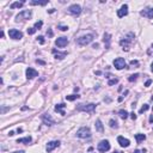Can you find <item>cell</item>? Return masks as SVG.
Returning a JSON list of instances; mask_svg holds the SVG:
<instances>
[{
  "label": "cell",
  "mask_w": 153,
  "mask_h": 153,
  "mask_svg": "<svg viewBox=\"0 0 153 153\" xmlns=\"http://www.w3.org/2000/svg\"><path fill=\"white\" fill-rule=\"evenodd\" d=\"M119 115H120V117H121V119L126 120V119H127V117H128V115H129V114H128V112L126 111V110L121 109V110H120V111H119Z\"/></svg>",
  "instance_id": "obj_25"
},
{
  "label": "cell",
  "mask_w": 153,
  "mask_h": 153,
  "mask_svg": "<svg viewBox=\"0 0 153 153\" xmlns=\"http://www.w3.org/2000/svg\"><path fill=\"white\" fill-rule=\"evenodd\" d=\"M97 104L95 103H88V104H78L77 105V110L78 111H86V112H93L96 109Z\"/></svg>",
  "instance_id": "obj_3"
},
{
  "label": "cell",
  "mask_w": 153,
  "mask_h": 153,
  "mask_svg": "<svg viewBox=\"0 0 153 153\" xmlns=\"http://www.w3.org/2000/svg\"><path fill=\"white\" fill-rule=\"evenodd\" d=\"M95 38V35L93 34H87V35H84V36H80L78 38L75 40V42L79 44V46H86V44L91 43L93 41Z\"/></svg>",
  "instance_id": "obj_2"
},
{
  "label": "cell",
  "mask_w": 153,
  "mask_h": 153,
  "mask_svg": "<svg viewBox=\"0 0 153 153\" xmlns=\"http://www.w3.org/2000/svg\"><path fill=\"white\" fill-rule=\"evenodd\" d=\"M137 77H139V74H137V73H136V74H133V75H130L129 78H128V80H129L130 83H132V81H135L137 79Z\"/></svg>",
  "instance_id": "obj_29"
},
{
  "label": "cell",
  "mask_w": 153,
  "mask_h": 153,
  "mask_svg": "<svg viewBox=\"0 0 153 153\" xmlns=\"http://www.w3.org/2000/svg\"><path fill=\"white\" fill-rule=\"evenodd\" d=\"M17 132H18V133H22V132H23V129H22V128H18V129H17Z\"/></svg>",
  "instance_id": "obj_42"
},
{
  "label": "cell",
  "mask_w": 153,
  "mask_h": 153,
  "mask_svg": "<svg viewBox=\"0 0 153 153\" xmlns=\"http://www.w3.org/2000/svg\"><path fill=\"white\" fill-rule=\"evenodd\" d=\"M152 110H153V109H152Z\"/></svg>",
  "instance_id": "obj_48"
},
{
  "label": "cell",
  "mask_w": 153,
  "mask_h": 153,
  "mask_svg": "<svg viewBox=\"0 0 153 153\" xmlns=\"http://www.w3.org/2000/svg\"><path fill=\"white\" fill-rule=\"evenodd\" d=\"M37 41H38L41 44H44V37L43 36H38V37H37Z\"/></svg>",
  "instance_id": "obj_34"
},
{
  "label": "cell",
  "mask_w": 153,
  "mask_h": 153,
  "mask_svg": "<svg viewBox=\"0 0 153 153\" xmlns=\"http://www.w3.org/2000/svg\"><path fill=\"white\" fill-rule=\"evenodd\" d=\"M114 153H122V152H119V151H115Z\"/></svg>",
  "instance_id": "obj_47"
},
{
  "label": "cell",
  "mask_w": 153,
  "mask_h": 153,
  "mask_svg": "<svg viewBox=\"0 0 153 153\" xmlns=\"http://www.w3.org/2000/svg\"><path fill=\"white\" fill-rule=\"evenodd\" d=\"M8 135H10V136H12V135H14V132H10V133H8Z\"/></svg>",
  "instance_id": "obj_43"
},
{
  "label": "cell",
  "mask_w": 153,
  "mask_h": 153,
  "mask_svg": "<svg viewBox=\"0 0 153 153\" xmlns=\"http://www.w3.org/2000/svg\"><path fill=\"white\" fill-rule=\"evenodd\" d=\"M41 119H42V121H43L44 125H47V126H53L55 123V121L52 119V116H50L49 114H43Z\"/></svg>",
  "instance_id": "obj_11"
},
{
  "label": "cell",
  "mask_w": 153,
  "mask_h": 153,
  "mask_svg": "<svg viewBox=\"0 0 153 153\" xmlns=\"http://www.w3.org/2000/svg\"><path fill=\"white\" fill-rule=\"evenodd\" d=\"M109 126L111 128H119V125H117V122L115 120H110L109 121Z\"/></svg>",
  "instance_id": "obj_27"
},
{
  "label": "cell",
  "mask_w": 153,
  "mask_h": 153,
  "mask_svg": "<svg viewBox=\"0 0 153 153\" xmlns=\"http://www.w3.org/2000/svg\"><path fill=\"white\" fill-rule=\"evenodd\" d=\"M47 34H48V36H49V37H52V36H53V31H52V30H50V29H49V30H48V32H47Z\"/></svg>",
  "instance_id": "obj_39"
},
{
  "label": "cell",
  "mask_w": 153,
  "mask_h": 153,
  "mask_svg": "<svg viewBox=\"0 0 153 153\" xmlns=\"http://www.w3.org/2000/svg\"><path fill=\"white\" fill-rule=\"evenodd\" d=\"M57 28H59L61 31H67L68 30V26H66V25H57Z\"/></svg>",
  "instance_id": "obj_32"
},
{
  "label": "cell",
  "mask_w": 153,
  "mask_h": 153,
  "mask_svg": "<svg viewBox=\"0 0 153 153\" xmlns=\"http://www.w3.org/2000/svg\"><path fill=\"white\" fill-rule=\"evenodd\" d=\"M55 44H56L59 48H63L68 44V38L67 37H59V38L55 41Z\"/></svg>",
  "instance_id": "obj_12"
},
{
  "label": "cell",
  "mask_w": 153,
  "mask_h": 153,
  "mask_svg": "<svg viewBox=\"0 0 153 153\" xmlns=\"http://www.w3.org/2000/svg\"><path fill=\"white\" fill-rule=\"evenodd\" d=\"M151 71L153 72V62H152V65H151Z\"/></svg>",
  "instance_id": "obj_46"
},
{
  "label": "cell",
  "mask_w": 153,
  "mask_h": 153,
  "mask_svg": "<svg viewBox=\"0 0 153 153\" xmlns=\"http://www.w3.org/2000/svg\"><path fill=\"white\" fill-rule=\"evenodd\" d=\"M139 65V61H136V60H132L130 61V66H137Z\"/></svg>",
  "instance_id": "obj_35"
},
{
  "label": "cell",
  "mask_w": 153,
  "mask_h": 153,
  "mask_svg": "<svg viewBox=\"0 0 153 153\" xmlns=\"http://www.w3.org/2000/svg\"><path fill=\"white\" fill-rule=\"evenodd\" d=\"M148 109H150V105H148V104H144V106H142V108H141L140 110H139V112H140V114H142V112L147 111Z\"/></svg>",
  "instance_id": "obj_28"
},
{
  "label": "cell",
  "mask_w": 153,
  "mask_h": 153,
  "mask_svg": "<svg viewBox=\"0 0 153 153\" xmlns=\"http://www.w3.org/2000/svg\"><path fill=\"white\" fill-rule=\"evenodd\" d=\"M79 97L80 96H78V95H70V96H66V99L70 102H73V101H75V99H78Z\"/></svg>",
  "instance_id": "obj_26"
},
{
  "label": "cell",
  "mask_w": 153,
  "mask_h": 153,
  "mask_svg": "<svg viewBox=\"0 0 153 153\" xmlns=\"http://www.w3.org/2000/svg\"><path fill=\"white\" fill-rule=\"evenodd\" d=\"M103 42H104V44H105V48H106V49H109V48H110V42H111V36H110L108 32H105V34H104Z\"/></svg>",
  "instance_id": "obj_17"
},
{
  "label": "cell",
  "mask_w": 153,
  "mask_h": 153,
  "mask_svg": "<svg viewBox=\"0 0 153 153\" xmlns=\"http://www.w3.org/2000/svg\"><path fill=\"white\" fill-rule=\"evenodd\" d=\"M35 77H38V72H37L36 70H34V68H31V67L26 68V78L32 79V78H35Z\"/></svg>",
  "instance_id": "obj_13"
},
{
  "label": "cell",
  "mask_w": 153,
  "mask_h": 153,
  "mask_svg": "<svg viewBox=\"0 0 153 153\" xmlns=\"http://www.w3.org/2000/svg\"><path fill=\"white\" fill-rule=\"evenodd\" d=\"M60 146V141L59 140H55V141H50V142L47 144V147H46V150H47V152H52L54 148L59 147Z\"/></svg>",
  "instance_id": "obj_14"
},
{
  "label": "cell",
  "mask_w": 153,
  "mask_h": 153,
  "mask_svg": "<svg viewBox=\"0 0 153 153\" xmlns=\"http://www.w3.org/2000/svg\"><path fill=\"white\" fill-rule=\"evenodd\" d=\"M81 7L79 5H77V4H73V5H71L70 7H68V12L71 13V14H72V16H79V14H80L81 13Z\"/></svg>",
  "instance_id": "obj_7"
},
{
  "label": "cell",
  "mask_w": 153,
  "mask_h": 153,
  "mask_svg": "<svg viewBox=\"0 0 153 153\" xmlns=\"http://www.w3.org/2000/svg\"><path fill=\"white\" fill-rule=\"evenodd\" d=\"M135 139H136L137 142H141V141H144L146 139V135L145 134H140V133H137V134H135Z\"/></svg>",
  "instance_id": "obj_23"
},
{
  "label": "cell",
  "mask_w": 153,
  "mask_h": 153,
  "mask_svg": "<svg viewBox=\"0 0 153 153\" xmlns=\"http://www.w3.org/2000/svg\"><path fill=\"white\" fill-rule=\"evenodd\" d=\"M32 16V12L30 10H25V11H22L21 13H18L16 16V21H25V19H30Z\"/></svg>",
  "instance_id": "obj_5"
},
{
  "label": "cell",
  "mask_w": 153,
  "mask_h": 153,
  "mask_svg": "<svg viewBox=\"0 0 153 153\" xmlns=\"http://www.w3.org/2000/svg\"><path fill=\"white\" fill-rule=\"evenodd\" d=\"M23 5H24V1H16V3H12V4H11L10 7L11 8H19V7H22Z\"/></svg>",
  "instance_id": "obj_22"
},
{
  "label": "cell",
  "mask_w": 153,
  "mask_h": 153,
  "mask_svg": "<svg viewBox=\"0 0 153 153\" xmlns=\"http://www.w3.org/2000/svg\"><path fill=\"white\" fill-rule=\"evenodd\" d=\"M140 14L142 17L148 18V19H152L153 18V7H146V8H144V10L140 12Z\"/></svg>",
  "instance_id": "obj_10"
},
{
  "label": "cell",
  "mask_w": 153,
  "mask_h": 153,
  "mask_svg": "<svg viewBox=\"0 0 153 153\" xmlns=\"http://www.w3.org/2000/svg\"><path fill=\"white\" fill-rule=\"evenodd\" d=\"M95 126H96V130H97V132H99V133H103V125H102V122H101V120H97V121H96V125H95Z\"/></svg>",
  "instance_id": "obj_21"
},
{
  "label": "cell",
  "mask_w": 153,
  "mask_h": 153,
  "mask_svg": "<svg viewBox=\"0 0 153 153\" xmlns=\"http://www.w3.org/2000/svg\"><path fill=\"white\" fill-rule=\"evenodd\" d=\"M8 36L12 40H21L23 38V32L19 31V30H16V29H11L8 31Z\"/></svg>",
  "instance_id": "obj_8"
},
{
  "label": "cell",
  "mask_w": 153,
  "mask_h": 153,
  "mask_svg": "<svg viewBox=\"0 0 153 153\" xmlns=\"http://www.w3.org/2000/svg\"><path fill=\"white\" fill-rule=\"evenodd\" d=\"M151 84H152V80H151V79H148V80L145 83V86H150Z\"/></svg>",
  "instance_id": "obj_37"
},
{
  "label": "cell",
  "mask_w": 153,
  "mask_h": 153,
  "mask_svg": "<svg viewBox=\"0 0 153 153\" xmlns=\"http://www.w3.org/2000/svg\"><path fill=\"white\" fill-rule=\"evenodd\" d=\"M128 14V5H122L121 8H120L119 11H117V16L120 17V18H123L125 16H127Z\"/></svg>",
  "instance_id": "obj_15"
},
{
  "label": "cell",
  "mask_w": 153,
  "mask_h": 153,
  "mask_svg": "<svg viewBox=\"0 0 153 153\" xmlns=\"http://www.w3.org/2000/svg\"><path fill=\"white\" fill-rule=\"evenodd\" d=\"M134 38H135V35L133 34V32H129L125 38H122L121 41H120V44H121V47L123 48V50H129L130 43L134 41Z\"/></svg>",
  "instance_id": "obj_1"
},
{
  "label": "cell",
  "mask_w": 153,
  "mask_h": 153,
  "mask_svg": "<svg viewBox=\"0 0 153 153\" xmlns=\"http://www.w3.org/2000/svg\"><path fill=\"white\" fill-rule=\"evenodd\" d=\"M114 66L116 70H123L126 67V61L125 59H122V57H117V59L114 60Z\"/></svg>",
  "instance_id": "obj_9"
},
{
  "label": "cell",
  "mask_w": 153,
  "mask_h": 153,
  "mask_svg": "<svg viewBox=\"0 0 153 153\" xmlns=\"http://www.w3.org/2000/svg\"><path fill=\"white\" fill-rule=\"evenodd\" d=\"M152 53H153V44H152V47H151V49H148V54H152Z\"/></svg>",
  "instance_id": "obj_41"
},
{
  "label": "cell",
  "mask_w": 153,
  "mask_h": 153,
  "mask_svg": "<svg viewBox=\"0 0 153 153\" xmlns=\"http://www.w3.org/2000/svg\"><path fill=\"white\" fill-rule=\"evenodd\" d=\"M66 106V104L65 103H61V104H59V105H56L55 106V111H57V112H60L61 115H66V112L63 111V108Z\"/></svg>",
  "instance_id": "obj_19"
},
{
  "label": "cell",
  "mask_w": 153,
  "mask_h": 153,
  "mask_svg": "<svg viewBox=\"0 0 153 153\" xmlns=\"http://www.w3.org/2000/svg\"><path fill=\"white\" fill-rule=\"evenodd\" d=\"M35 32H36V29H35V28H29L28 29V34L29 35H34Z\"/></svg>",
  "instance_id": "obj_33"
},
{
  "label": "cell",
  "mask_w": 153,
  "mask_h": 153,
  "mask_svg": "<svg viewBox=\"0 0 153 153\" xmlns=\"http://www.w3.org/2000/svg\"><path fill=\"white\" fill-rule=\"evenodd\" d=\"M53 54H54L55 59L62 60V59H65V57H66V55H67V53H66V52H63V53H60V52H57L56 49H53Z\"/></svg>",
  "instance_id": "obj_18"
},
{
  "label": "cell",
  "mask_w": 153,
  "mask_h": 153,
  "mask_svg": "<svg viewBox=\"0 0 153 153\" xmlns=\"http://www.w3.org/2000/svg\"><path fill=\"white\" fill-rule=\"evenodd\" d=\"M77 136L80 139H88L91 137V130L88 127H81L77 130Z\"/></svg>",
  "instance_id": "obj_4"
},
{
  "label": "cell",
  "mask_w": 153,
  "mask_h": 153,
  "mask_svg": "<svg viewBox=\"0 0 153 153\" xmlns=\"http://www.w3.org/2000/svg\"><path fill=\"white\" fill-rule=\"evenodd\" d=\"M97 148H98V151H99L101 153L108 152V151L110 150V144H109V141H108V140H102L101 142L98 144Z\"/></svg>",
  "instance_id": "obj_6"
},
{
  "label": "cell",
  "mask_w": 153,
  "mask_h": 153,
  "mask_svg": "<svg viewBox=\"0 0 153 153\" xmlns=\"http://www.w3.org/2000/svg\"><path fill=\"white\" fill-rule=\"evenodd\" d=\"M145 152H146V150H141V151L140 150H135L133 153H145Z\"/></svg>",
  "instance_id": "obj_36"
},
{
  "label": "cell",
  "mask_w": 153,
  "mask_h": 153,
  "mask_svg": "<svg viewBox=\"0 0 153 153\" xmlns=\"http://www.w3.org/2000/svg\"><path fill=\"white\" fill-rule=\"evenodd\" d=\"M13 153H24L23 151H16V152H13Z\"/></svg>",
  "instance_id": "obj_45"
},
{
  "label": "cell",
  "mask_w": 153,
  "mask_h": 153,
  "mask_svg": "<svg viewBox=\"0 0 153 153\" xmlns=\"http://www.w3.org/2000/svg\"><path fill=\"white\" fill-rule=\"evenodd\" d=\"M54 11H55L54 8H52V10H49V11H48V12H49V13H53V12H54Z\"/></svg>",
  "instance_id": "obj_44"
},
{
  "label": "cell",
  "mask_w": 153,
  "mask_h": 153,
  "mask_svg": "<svg viewBox=\"0 0 153 153\" xmlns=\"http://www.w3.org/2000/svg\"><path fill=\"white\" fill-rule=\"evenodd\" d=\"M117 141H119V144L122 146V147H128V146L130 145V141L128 140V139H126V137H123V136H119L117 137Z\"/></svg>",
  "instance_id": "obj_16"
},
{
  "label": "cell",
  "mask_w": 153,
  "mask_h": 153,
  "mask_svg": "<svg viewBox=\"0 0 153 153\" xmlns=\"http://www.w3.org/2000/svg\"><path fill=\"white\" fill-rule=\"evenodd\" d=\"M117 83H119V79H117V78H114V79H110L108 84H109V85L111 86V85H115V84H117Z\"/></svg>",
  "instance_id": "obj_30"
},
{
  "label": "cell",
  "mask_w": 153,
  "mask_h": 153,
  "mask_svg": "<svg viewBox=\"0 0 153 153\" xmlns=\"http://www.w3.org/2000/svg\"><path fill=\"white\" fill-rule=\"evenodd\" d=\"M48 4V0L46 1H37V0H32L31 1V5H40V6H44Z\"/></svg>",
  "instance_id": "obj_24"
},
{
  "label": "cell",
  "mask_w": 153,
  "mask_h": 153,
  "mask_svg": "<svg viewBox=\"0 0 153 153\" xmlns=\"http://www.w3.org/2000/svg\"><path fill=\"white\" fill-rule=\"evenodd\" d=\"M31 140H32L31 136H26V137H23V139H18L17 144H30Z\"/></svg>",
  "instance_id": "obj_20"
},
{
  "label": "cell",
  "mask_w": 153,
  "mask_h": 153,
  "mask_svg": "<svg viewBox=\"0 0 153 153\" xmlns=\"http://www.w3.org/2000/svg\"><path fill=\"white\" fill-rule=\"evenodd\" d=\"M42 25H43V22H42V21H40V22H37V23L35 24V26H34V28L37 30V29H41V28H42Z\"/></svg>",
  "instance_id": "obj_31"
},
{
  "label": "cell",
  "mask_w": 153,
  "mask_h": 153,
  "mask_svg": "<svg viewBox=\"0 0 153 153\" xmlns=\"http://www.w3.org/2000/svg\"><path fill=\"white\" fill-rule=\"evenodd\" d=\"M36 62L40 63V65H44V61H42V60H36Z\"/></svg>",
  "instance_id": "obj_40"
},
{
  "label": "cell",
  "mask_w": 153,
  "mask_h": 153,
  "mask_svg": "<svg viewBox=\"0 0 153 153\" xmlns=\"http://www.w3.org/2000/svg\"><path fill=\"white\" fill-rule=\"evenodd\" d=\"M130 117H132L133 120H136V115H135V112H132V114H130Z\"/></svg>",
  "instance_id": "obj_38"
}]
</instances>
